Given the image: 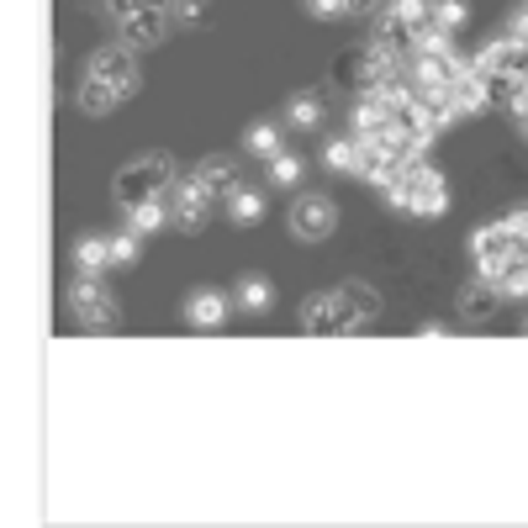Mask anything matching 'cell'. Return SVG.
Returning <instances> with one entry per match:
<instances>
[{
	"mask_svg": "<svg viewBox=\"0 0 528 528\" xmlns=\"http://www.w3.org/2000/svg\"><path fill=\"white\" fill-rule=\"evenodd\" d=\"M386 201L396 206V212H412V217H444L449 185H444L439 169H433V164L418 154V159H402L396 180L386 185Z\"/></svg>",
	"mask_w": 528,
	"mask_h": 528,
	"instance_id": "1",
	"label": "cell"
},
{
	"mask_svg": "<svg viewBox=\"0 0 528 528\" xmlns=\"http://www.w3.org/2000/svg\"><path fill=\"white\" fill-rule=\"evenodd\" d=\"M523 233L513 222H486V228L470 233V259H476V275L481 280H497L502 270H513V254H518Z\"/></svg>",
	"mask_w": 528,
	"mask_h": 528,
	"instance_id": "2",
	"label": "cell"
},
{
	"mask_svg": "<svg viewBox=\"0 0 528 528\" xmlns=\"http://www.w3.org/2000/svg\"><path fill=\"white\" fill-rule=\"evenodd\" d=\"M175 180L180 175H175V164H169V154H143V159H132L122 175H117V206H132V201H143V196H159Z\"/></svg>",
	"mask_w": 528,
	"mask_h": 528,
	"instance_id": "3",
	"label": "cell"
},
{
	"mask_svg": "<svg viewBox=\"0 0 528 528\" xmlns=\"http://www.w3.org/2000/svg\"><path fill=\"white\" fill-rule=\"evenodd\" d=\"M164 201H169V222H175L180 233H201L206 228V217H212V191L196 180V175H185V180H175L164 191Z\"/></svg>",
	"mask_w": 528,
	"mask_h": 528,
	"instance_id": "4",
	"label": "cell"
},
{
	"mask_svg": "<svg viewBox=\"0 0 528 528\" xmlns=\"http://www.w3.org/2000/svg\"><path fill=\"white\" fill-rule=\"evenodd\" d=\"M69 307H74V317H80V328H90V333H106L111 323H117V301H111V291L101 286V275H80L69 286Z\"/></svg>",
	"mask_w": 528,
	"mask_h": 528,
	"instance_id": "5",
	"label": "cell"
},
{
	"mask_svg": "<svg viewBox=\"0 0 528 528\" xmlns=\"http://www.w3.org/2000/svg\"><path fill=\"white\" fill-rule=\"evenodd\" d=\"M301 328H307V333H333V338H344V333H360L365 323H360V317H354V307H349V301H344V291H338V296H307V307H301Z\"/></svg>",
	"mask_w": 528,
	"mask_h": 528,
	"instance_id": "6",
	"label": "cell"
},
{
	"mask_svg": "<svg viewBox=\"0 0 528 528\" xmlns=\"http://www.w3.org/2000/svg\"><path fill=\"white\" fill-rule=\"evenodd\" d=\"M85 74H90V80H106L127 101L132 90H138V53H132L127 43H111V48H101L96 59L85 64Z\"/></svg>",
	"mask_w": 528,
	"mask_h": 528,
	"instance_id": "7",
	"label": "cell"
},
{
	"mask_svg": "<svg viewBox=\"0 0 528 528\" xmlns=\"http://www.w3.org/2000/svg\"><path fill=\"white\" fill-rule=\"evenodd\" d=\"M333 228H338V206H333L328 196H301V201L291 206V233H296L301 243H323Z\"/></svg>",
	"mask_w": 528,
	"mask_h": 528,
	"instance_id": "8",
	"label": "cell"
},
{
	"mask_svg": "<svg viewBox=\"0 0 528 528\" xmlns=\"http://www.w3.org/2000/svg\"><path fill=\"white\" fill-rule=\"evenodd\" d=\"M169 27H180L169 11H132L127 22H122V43H127L132 53H143V48L164 43V37H169Z\"/></svg>",
	"mask_w": 528,
	"mask_h": 528,
	"instance_id": "9",
	"label": "cell"
},
{
	"mask_svg": "<svg viewBox=\"0 0 528 528\" xmlns=\"http://www.w3.org/2000/svg\"><path fill=\"white\" fill-rule=\"evenodd\" d=\"M185 323H191L196 333H217L222 323H228V296H217V291H196L191 301H185Z\"/></svg>",
	"mask_w": 528,
	"mask_h": 528,
	"instance_id": "10",
	"label": "cell"
},
{
	"mask_svg": "<svg viewBox=\"0 0 528 528\" xmlns=\"http://www.w3.org/2000/svg\"><path fill=\"white\" fill-rule=\"evenodd\" d=\"M122 217H127V228L138 233V238H148V233L169 228V201H164V191H159V196H143V201L122 206Z\"/></svg>",
	"mask_w": 528,
	"mask_h": 528,
	"instance_id": "11",
	"label": "cell"
},
{
	"mask_svg": "<svg viewBox=\"0 0 528 528\" xmlns=\"http://www.w3.org/2000/svg\"><path fill=\"white\" fill-rule=\"evenodd\" d=\"M497 307H502V296H497L492 280H481V275H476V286L460 291V317L465 323H486V317H497Z\"/></svg>",
	"mask_w": 528,
	"mask_h": 528,
	"instance_id": "12",
	"label": "cell"
},
{
	"mask_svg": "<svg viewBox=\"0 0 528 528\" xmlns=\"http://www.w3.org/2000/svg\"><path fill=\"white\" fill-rule=\"evenodd\" d=\"M317 164H323L328 175H360V138H333V143H323Z\"/></svg>",
	"mask_w": 528,
	"mask_h": 528,
	"instance_id": "13",
	"label": "cell"
},
{
	"mask_svg": "<svg viewBox=\"0 0 528 528\" xmlns=\"http://www.w3.org/2000/svg\"><path fill=\"white\" fill-rule=\"evenodd\" d=\"M196 180H201L217 201H228V196L238 191V169H233V159H201V164H196Z\"/></svg>",
	"mask_w": 528,
	"mask_h": 528,
	"instance_id": "14",
	"label": "cell"
},
{
	"mask_svg": "<svg viewBox=\"0 0 528 528\" xmlns=\"http://www.w3.org/2000/svg\"><path fill=\"white\" fill-rule=\"evenodd\" d=\"M233 307H243V312L264 317V312L275 307V291H270V280H264V275H243V280H238V291H233Z\"/></svg>",
	"mask_w": 528,
	"mask_h": 528,
	"instance_id": "15",
	"label": "cell"
},
{
	"mask_svg": "<svg viewBox=\"0 0 528 528\" xmlns=\"http://www.w3.org/2000/svg\"><path fill=\"white\" fill-rule=\"evenodd\" d=\"M106 264H111V238H80L74 243V270L80 275H106Z\"/></svg>",
	"mask_w": 528,
	"mask_h": 528,
	"instance_id": "16",
	"label": "cell"
},
{
	"mask_svg": "<svg viewBox=\"0 0 528 528\" xmlns=\"http://www.w3.org/2000/svg\"><path fill=\"white\" fill-rule=\"evenodd\" d=\"M317 122H323V96H317V90H301V96H291V101H286V127L312 132Z\"/></svg>",
	"mask_w": 528,
	"mask_h": 528,
	"instance_id": "17",
	"label": "cell"
},
{
	"mask_svg": "<svg viewBox=\"0 0 528 528\" xmlns=\"http://www.w3.org/2000/svg\"><path fill=\"white\" fill-rule=\"evenodd\" d=\"M222 206H228V217L238 222V228H249V222L264 217V191H254V185H238V191L222 201Z\"/></svg>",
	"mask_w": 528,
	"mask_h": 528,
	"instance_id": "18",
	"label": "cell"
},
{
	"mask_svg": "<svg viewBox=\"0 0 528 528\" xmlns=\"http://www.w3.org/2000/svg\"><path fill=\"white\" fill-rule=\"evenodd\" d=\"M264 169H270V185H301V154H291V148H275L270 159H264Z\"/></svg>",
	"mask_w": 528,
	"mask_h": 528,
	"instance_id": "19",
	"label": "cell"
},
{
	"mask_svg": "<svg viewBox=\"0 0 528 528\" xmlns=\"http://www.w3.org/2000/svg\"><path fill=\"white\" fill-rule=\"evenodd\" d=\"M117 101H122V96H117L106 80H90V74H85V85H80V111H90V117H96V111H111Z\"/></svg>",
	"mask_w": 528,
	"mask_h": 528,
	"instance_id": "20",
	"label": "cell"
},
{
	"mask_svg": "<svg viewBox=\"0 0 528 528\" xmlns=\"http://www.w3.org/2000/svg\"><path fill=\"white\" fill-rule=\"evenodd\" d=\"M280 148V127L275 122H259V127H249V138H243V154L249 159H270Z\"/></svg>",
	"mask_w": 528,
	"mask_h": 528,
	"instance_id": "21",
	"label": "cell"
},
{
	"mask_svg": "<svg viewBox=\"0 0 528 528\" xmlns=\"http://www.w3.org/2000/svg\"><path fill=\"white\" fill-rule=\"evenodd\" d=\"M344 301L354 307V317H360V323H370V317H381V296H375L370 286H360V280H349V286H344Z\"/></svg>",
	"mask_w": 528,
	"mask_h": 528,
	"instance_id": "22",
	"label": "cell"
},
{
	"mask_svg": "<svg viewBox=\"0 0 528 528\" xmlns=\"http://www.w3.org/2000/svg\"><path fill=\"white\" fill-rule=\"evenodd\" d=\"M492 286H497L502 301H523V296H528V264H513V270H502Z\"/></svg>",
	"mask_w": 528,
	"mask_h": 528,
	"instance_id": "23",
	"label": "cell"
},
{
	"mask_svg": "<svg viewBox=\"0 0 528 528\" xmlns=\"http://www.w3.org/2000/svg\"><path fill=\"white\" fill-rule=\"evenodd\" d=\"M433 27L460 32L465 27V0H433Z\"/></svg>",
	"mask_w": 528,
	"mask_h": 528,
	"instance_id": "24",
	"label": "cell"
},
{
	"mask_svg": "<svg viewBox=\"0 0 528 528\" xmlns=\"http://www.w3.org/2000/svg\"><path fill=\"white\" fill-rule=\"evenodd\" d=\"M132 259H138V233L122 228L117 238H111V264H132Z\"/></svg>",
	"mask_w": 528,
	"mask_h": 528,
	"instance_id": "25",
	"label": "cell"
},
{
	"mask_svg": "<svg viewBox=\"0 0 528 528\" xmlns=\"http://www.w3.org/2000/svg\"><path fill=\"white\" fill-rule=\"evenodd\" d=\"M201 11H206V0H169V16H175V22H196Z\"/></svg>",
	"mask_w": 528,
	"mask_h": 528,
	"instance_id": "26",
	"label": "cell"
},
{
	"mask_svg": "<svg viewBox=\"0 0 528 528\" xmlns=\"http://www.w3.org/2000/svg\"><path fill=\"white\" fill-rule=\"evenodd\" d=\"M312 16H349V0H307Z\"/></svg>",
	"mask_w": 528,
	"mask_h": 528,
	"instance_id": "27",
	"label": "cell"
},
{
	"mask_svg": "<svg viewBox=\"0 0 528 528\" xmlns=\"http://www.w3.org/2000/svg\"><path fill=\"white\" fill-rule=\"evenodd\" d=\"M375 11H386V0H349V16H354V22H370Z\"/></svg>",
	"mask_w": 528,
	"mask_h": 528,
	"instance_id": "28",
	"label": "cell"
},
{
	"mask_svg": "<svg viewBox=\"0 0 528 528\" xmlns=\"http://www.w3.org/2000/svg\"><path fill=\"white\" fill-rule=\"evenodd\" d=\"M507 222H513V228H518V233L528 238V206H523V212H513V217H507Z\"/></svg>",
	"mask_w": 528,
	"mask_h": 528,
	"instance_id": "29",
	"label": "cell"
},
{
	"mask_svg": "<svg viewBox=\"0 0 528 528\" xmlns=\"http://www.w3.org/2000/svg\"><path fill=\"white\" fill-rule=\"evenodd\" d=\"M523 333H528V323H523Z\"/></svg>",
	"mask_w": 528,
	"mask_h": 528,
	"instance_id": "30",
	"label": "cell"
}]
</instances>
